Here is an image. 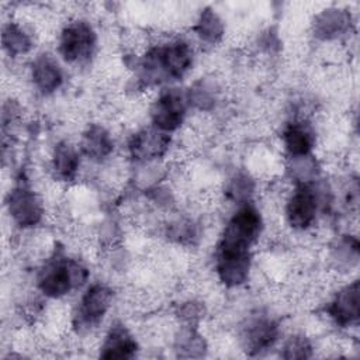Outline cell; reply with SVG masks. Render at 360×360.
Wrapping results in <instances>:
<instances>
[{
  "label": "cell",
  "mask_w": 360,
  "mask_h": 360,
  "mask_svg": "<svg viewBox=\"0 0 360 360\" xmlns=\"http://www.w3.org/2000/svg\"><path fill=\"white\" fill-rule=\"evenodd\" d=\"M280 329L274 319L269 316H256L249 321L243 330V346L245 350L255 356L273 347L278 338Z\"/></svg>",
  "instance_id": "obj_9"
},
{
  "label": "cell",
  "mask_w": 360,
  "mask_h": 360,
  "mask_svg": "<svg viewBox=\"0 0 360 360\" xmlns=\"http://www.w3.org/2000/svg\"><path fill=\"white\" fill-rule=\"evenodd\" d=\"M80 149L89 159L103 160L111 155L114 141L104 127L93 124L83 132Z\"/></svg>",
  "instance_id": "obj_15"
},
{
  "label": "cell",
  "mask_w": 360,
  "mask_h": 360,
  "mask_svg": "<svg viewBox=\"0 0 360 360\" xmlns=\"http://www.w3.org/2000/svg\"><path fill=\"white\" fill-rule=\"evenodd\" d=\"M186 117V98L176 89L162 91L150 107V118L159 131L173 132L181 127Z\"/></svg>",
  "instance_id": "obj_6"
},
{
  "label": "cell",
  "mask_w": 360,
  "mask_h": 360,
  "mask_svg": "<svg viewBox=\"0 0 360 360\" xmlns=\"http://www.w3.org/2000/svg\"><path fill=\"white\" fill-rule=\"evenodd\" d=\"M7 210L15 225L32 228L41 222L44 208L38 195L27 186H17L7 198Z\"/></svg>",
  "instance_id": "obj_8"
},
{
  "label": "cell",
  "mask_w": 360,
  "mask_h": 360,
  "mask_svg": "<svg viewBox=\"0 0 360 360\" xmlns=\"http://www.w3.org/2000/svg\"><path fill=\"white\" fill-rule=\"evenodd\" d=\"M252 191H253V181L245 174L236 176L229 186V195L235 200H246L249 198Z\"/></svg>",
  "instance_id": "obj_22"
},
{
  "label": "cell",
  "mask_w": 360,
  "mask_h": 360,
  "mask_svg": "<svg viewBox=\"0 0 360 360\" xmlns=\"http://www.w3.org/2000/svg\"><path fill=\"white\" fill-rule=\"evenodd\" d=\"M195 32L201 41L207 44H217L224 35V22L219 15L211 8H205L197 21Z\"/></svg>",
  "instance_id": "obj_19"
},
{
  "label": "cell",
  "mask_w": 360,
  "mask_h": 360,
  "mask_svg": "<svg viewBox=\"0 0 360 360\" xmlns=\"http://www.w3.org/2000/svg\"><path fill=\"white\" fill-rule=\"evenodd\" d=\"M263 231V218L259 210L246 202L226 222L218 248L252 252V246Z\"/></svg>",
  "instance_id": "obj_3"
},
{
  "label": "cell",
  "mask_w": 360,
  "mask_h": 360,
  "mask_svg": "<svg viewBox=\"0 0 360 360\" xmlns=\"http://www.w3.org/2000/svg\"><path fill=\"white\" fill-rule=\"evenodd\" d=\"M138 343L122 323H114L107 332L101 346L103 359H132L136 354Z\"/></svg>",
  "instance_id": "obj_14"
},
{
  "label": "cell",
  "mask_w": 360,
  "mask_h": 360,
  "mask_svg": "<svg viewBox=\"0 0 360 360\" xmlns=\"http://www.w3.org/2000/svg\"><path fill=\"white\" fill-rule=\"evenodd\" d=\"M281 141L287 153L292 158L309 156L315 145V134L311 125L304 120H295L283 129Z\"/></svg>",
  "instance_id": "obj_12"
},
{
  "label": "cell",
  "mask_w": 360,
  "mask_h": 360,
  "mask_svg": "<svg viewBox=\"0 0 360 360\" xmlns=\"http://www.w3.org/2000/svg\"><path fill=\"white\" fill-rule=\"evenodd\" d=\"M31 80L38 91L42 94H51L62 86L63 72L55 58L41 55L31 63Z\"/></svg>",
  "instance_id": "obj_13"
},
{
  "label": "cell",
  "mask_w": 360,
  "mask_h": 360,
  "mask_svg": "<svg viewBox=\"0 0 360 360\" xmlns=\"http://www.w3.org/2000/svg\"><path fill=\"white\" fill-rule=\"evenodd\" d=\"M312 356V345L304 335L290 336L283 346L281 357L284 359H309Z\"/></svg>",
  "instance_id": "obj_21"
},
{
  "label": "cell",
  "mask_w": 360,
  "mask_h": 360,
  "mask_svg": "<svg viewBox=\"0 0 360 360\" xmlns=\"http://www.w3.org/2000/svg\"><path fill=\"white\" fill-rule=\"evenodd\" d=\"M89 278L87 267L79 260L58 256L49 259L38 274V288L49 298H62L80 288Z\"/></svg>",
  "instance_id": "obj_2"
},
{
  "label": "cell",
  "mask_w": 360,
  "mask_h": 360,
  "mask_svg": "<svg viewBox=\"0 0 360 360\" xmlns=\"http://www.w3.org/2000/svg\"><path fill=\"white\" fill-rule=\"evenodd\" d=\"M193 59V48L184 39L159 44L150 48L141 62L145 83L181 79L191 69Z\"/></svg>",
  "instance_id": "obj_1"
},
{
  "label": "cell",
  "mask_w": 360,
  "mask_h": 360,
  "mask_svg": "<svg viewBox=\"0 0 360 360\" xmlns=\"http://www.w3.org/2000/svg\"><path fill=\"white\" fill-rule=\"evenodd\" d=\"M169 145V134L158 128H148L134 134L128 149L135 160H153L162 158L167 152Z\"/></svg>",
  "instance_id": "obj_10"
},
{
  "label": "cell",
  "mask_w": 360,
  "mask_h": 360,
  "mask_svg": "<svg viewBox=\"0 0 360 360\" xmlns=\"http://www.w3.org/2000/svg\"><path fill=\"white\" fill-rule=\"evenodd\" d=\"M1 44L4 51L11 58L25 55L32 48V39L30 34L18 22L14 21H10L7 25L3 27Z\"/></svg>",
  "instance_id": "obj_17"
},
{
  "label": "cell",
  "mask_w": 360,
  "mask_h": 360,
  "mask_svg": "<svg viewBox=\"0 0 360 360\" xmlns=\"http://www.w3.org/2000/svg\"><path fill=\"white\" fill-rule=\"evenodd\" d=\"M112 290L101 283L90 285L80 298L75 316V325L80 330H89L100 323L112 304Z\"/></svg>",
  "instance_id": "obj_5"
},
{
  "label": "cell",
  "mask_w": 360,
  "mask_h": 360,
  "mask_svg": "<svg viewBox=\"0 0 360 360\" xmlns=\"http://www.w3.org/2000/svg\"><path fill=\"white\" fill-rule=\"evenodd\" d=\"M97 44L94 28L84 20L68 22L58 41V51L63 60L69 63H83L90 59Z\"/></svg>",
  "instance_id": "obj_4"
},
{
  "label": "cell",
  "mask_w": 360,
  "mask_h": 360,
  "mask_svg": "<svg viewBox=\"0 0 360 360\" xmlns=\"http://www.w3.org/2000/svg\"><path fill=\"white\" fill-rule=\"evenodd\" d=\"M79 153L69 142H59L52 153V170L55 177L63 181H70L76 177L79 170Z\"/></svg>",
  "instance_id": "obj_16"
},
{
  "label": "cell",
  "mask_w": 360,
  "mask_h": 360,
  "mask_svg": "<svg viewBox=\"0 0 360 360\" xmlns=\"http://www.w3.org/2000/svg\"><path fill=\"white\" fill-rule=\"evenodd\" d=\"M360 312V292H359V281L345 285L336 292L332 300L328 314L339 326H350L357 323Z\"/></svg>",
  "instance_id": "obj_11"
},
{
  "label": "cell",
  "mask_w": 360,
  "mask_h": 360,
  "mask_svg": "<svg viewBox=\"0 0 360 360\" xmlns=\"http://www.w3.org/2000/svg\"><path fill=\"white\" fill-rule=\"evenodd\" d=\"M176 347L180 356H184V357L202 356L205 352V342L200 335L195 333L194 329H187L179 335Z\"/></svg>",
  "instance_id": "obj_20"
},
{
  "label": "cell",
  "mask_w": 360,
  "mask_h": 360,
  "mask_svg": "<svg viewBox=\"0 0 360 360\" xmlns=\"http://www.w3.org/2000/svg\"><path fill=\"white\" fill-rule=\"evenodd\" d=\"M318 211V195L314 187L301 183L295 187L285 202V221L297 231H307L312 226Z\"/></svg>",
  "instance_id": "obj_7"
},
{
  "label": "cell",
  "mask_w": 360,
  "mask_h": 360,
  "mask_svg": "<svg viewBox=\"0 0 360 360\" xmlns=\"http://www.w3.org/2000/svg\"><path fill=\"white\" fill-rule=\"evenodd\" d=\"M349 15L340 10L322 11L315 21V35L322 39H332L342 35L349 27Z\"/></svg>",
  "instance_id": "obj_18"
}]
</instances>
